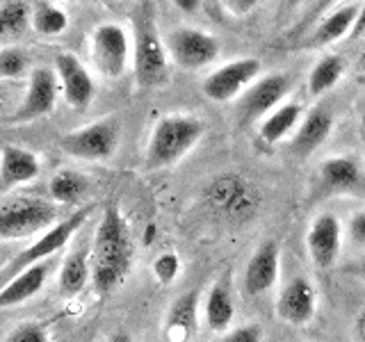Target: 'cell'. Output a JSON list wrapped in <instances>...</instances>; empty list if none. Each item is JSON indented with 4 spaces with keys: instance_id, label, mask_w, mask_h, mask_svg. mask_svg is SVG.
I'll return each instance as SVG.
<instances>
[{
    "instance_id": "cell-26",
    "label": "cell",
    "mask_w": 365,
    "mask_h": 342,
    "mask_svg": "<svg viewBox=\"0 0 365 342\" xmlns=\"http://www.w3.org/2000/svg\"><path fill=\"white\" fill-rule=\"evenodd\" d=\"M356 14H359L356 5H345V7L334 9L322 23H319L317 30L313 32L311 46H313V48H319V46H329V43L342 39L347 32H351L354 21H356Z\"/></svg>"
},
{
    "instance_id": "cell-5",
    "label": "cell",
    "mask_w": 365,
    "mask_h": 342,
    "mask_svg": "<svg viewBox=\"0 0 365 342\" xmlns=\"http://www.w3.org/2000/svg\"><path fill=\"white\" fill-rule=\"evenodd\" d=\"M210 208L226 219H247L258 208V194L254 185L240 174L215 176L203 192Z\"/></svg>"
},
{
    "instance_id": "cell-44",
    "label": "cell",
    "mask_w": 365,
    "mask_h": 342,
    "mask_svg": "<svg viewBox=\"0 0 365 342\" xmlns=\"http://www.w3.org/2000/svg\"><path fill=\"white\" fill-rule=\"evenodd\" d=\"M3 3H7V0H0V5H3Z\"/></svg>"
},
{
    "instance_id": "cell-23",
    "label": "cell",
    "mask_w": 365,
    "mask_h": 342,
    "mask_svg": "<svg viewBox=\"0 0 365 342\" xmlns=\"http://www.w3.org/2000/svg\"><path fill=\"white\" fill-rule=\"evenodd\" d=\"M91 279V251L80 247L73 249L62 262L60 269V290L66 296H76L85 290L87 281Z\"/></svg>"
},
{
    "instance_id": "cell-34",
    "label": "cell",
    "mask_w": 365,
    "mask_h": 342,
    "mask_svg": "<svg viewBox=\"0 0 365 342\" xmlns=\"http://www.w3.org/2000/svg\"><path fill=\"white\" fill-rule=\"evenodd\" d=\"M347 235L354 247L365 249V210L351 214L349 226H347Z\"/></svg>"
},
{
    "instance_id": "cell-16",
    "label": "cell",
    "mask_w": 365,
    "mask_h": 342,
    "mask_svg": "<svg viewBox=\"0 0 365 342\" xmlns=\"http://www.w3.org/2000/svg\"><path fill=\"white\" fill-rule=\"evenodd\" d=\"M281 269V249L274 239H265L249 258L245 269V292L249 296H260L269 292L279 281Z\"/></svg>"
},
{
    "instance_id": "cell-10",
    "label": "cell",
    "mask_w": 365,
    "mask_h": 342,
    "mask_svg": "<svg viewBox=\"0 0 365 342\" xmlns=\"http://www.w3.org/2000/svg\"><path fill=\"white\" fill-rule=\"evenodd\" d=\"M260 60L256 57H240V60L228 62L203 80V94L215 103H228L233 98H240L245 89L256 83L260 76Z\"/></svg>"
},
{
    "instance_id": "cell-1",
    "label": "cell",
    "mask_w": 365,
    "mask_h": 342,
    "mask_svg": "<svg viewBox=\"0 0 365 342\" xmlns=\"http://www.w3.org/2000/svg\"><path fill=\"white\" fill-rule=\"evenodd\" d=\"M135 260L133 237L128 222L121 214L119 205H108L101 214V222L91 247V281L101 294H110L128 279Z\"/></svg>"
},
{
    "instance_id": "cell-9",
    "label": "cell",
    "mask_w": 365,
    "mask_h": 342,
    "mask_svg": "<svg viewBox=\"0 0 365 342\" xmlns=\"http://www.w3.org/2000/svg\"><path fill=\"white\" fill-rule=\"evenodd\" d=\"M91 62L98 68V73L106 78H119L125 73L130 62V39L117 23H101L91 32L89 43Z\"/></svg>"
},
{
    "instance_id": "cell-3",
    "label": "cell",
    "mask_w": 365,
    "mask_h": 342,
    "mask_svg": "<svg viewBox=\"0 0 365 342\" xmlns=\"http://www.w3.org/2000/svg\"><path fill=\"white\" fill-rule=\"evenodd\" d=\"M57 224V203L21 194L0 203V239H23Z\"/></svg>"
},
{
    "instance_id": "cell-37",
    "label": "cell",
    "mask_w": 365,
    "mask_h": 342,
    "mask_svg": "<svg viewBox=\"0 0 365 342\" xmlns=\"http://www.w3.org/2000/svg\"><path fill=\"white\" fill-rule=\"evenodd\" d=\"M354 338L356 342H365V308L354 319Z\"/></svg>"
},
{
    "instance_id": "cell-11",
    "label": "cell",
    "mask_w": 365,
    "mask_h": 342,
    "mask_svg": "<svg viewBox=\"0 0 365 342\" xmlns=\"http://www.w3.org/2000/svg\"><path fill=\"white\" fill-rule=\"evenodd\" d=\"M167 53L176 66L197 71L215 62L220 55V41L199 28H178L167 37Z\"/></svg>"
},
{
    "instance_id": "cell-27",
    "label": "cell",
    "mask_w": 365,
    "mask_h": 342,
    "mask_svg": "<svg viewBox=\"0 0 365 342\" xmlns=\"http://www.w3.org/2000/svg\"><path fill=\"white\" fill-rule=\"evenodd\" d=\"M345 73V62L338 55H327L322 57L308 73V91L311 96H322L329 89L338 85V80Z\"/></svg>"
},
{
    "instance_id": "cell-19",
    "label": "cell",
    "mask_w": 365,
    "mask_h": 342,
    "mask_svg": "<svg viewBox=\"0 0 365 342\" xmlns=\"http://www.w3.org/2000/svg\"><path fill=\"white\" fill-rule=\"evenodd\" d=\"M363 182V171L359 162L349 155L327 157L319 165V185L329 194H345L354 192Z\"/></svg>"
},
{
    "instance_id": "cell-31",
    "label": "cell",
    "mask_w": 365,
    "mask_h": 342,
    "mask_svg": "<svg viewBox=\"0 0 365 342\" xmlns=\"http://www.w3.org/2000/svg\"><path fill=\"white\" fill-rule=\"evenodd\" d=\"M5 342H51L48 328L41 322H21L9 331Z\"/></svg>"
},
{
    "instance_id": "cell-36",
    "label": "cell",
    "mask_w": 365,
    "mask_h": 342,
    "mask_svg": "<svg viewBox=\"0 0 365 342\" xmlns=\"http://www.w3.org/2000/svg\"><path fill=\"white\" fill-rule=\"evenodd\" d=\"M342 271L349 274V276H356V279L365 281V256H361V258H356V260L347 262V265L342 267Z\"/></svg>"
},
{
    "instance_id": "cell-21",
    "label": "cell",
    "mask_w": 365,
    "mask_h": 342,
    "mask_svg": "<svg viewBox=\"0 0 365 342\" xmlns=\"http://www.w3.org/2000/svg\"><path fill=\"white\" fill-rule=\"evenodd\" d=\"M39 160L28 148L5 146L3 153H0V176H3V182L7 187L30 182L32 178L39 176Z\"/></svg>"
},
{
    "instance_id": "cell-2",
    "label": "cell",
    "mask_w": 365,
    "mask_h": 342,
    "mask_svg": "<svg viewBox=\"0 0 365 342\" xmlns=\"http://www.w3.org/2000/svg\"><path fill=\"white\" fill-rule=\"evenodd\" d=\"M205 133V123L190 114H169L163 117L148 137L146 146V167L148 169H167L180 162L194 146L201 142Z\"/></svg>"
},
{
    "instance_id": "cell-43",
    "label": "cell",
    "mask_w": 365,
    "mask_h": 342,
    "mask_svg": "<svg viewBox=\"0 0 365 342\" xmlns=\"http://www.w3.org/2000/svg\"><path fill=\"white\" fill-rule=\"evenodd\" d=\"M299 3H302V0H288V5H290V7H294V5H299Z\"/></svg>"
},
{
    "instance_id": "cell-18",
    "label": "cell",
    "mask_w": 365,
    "mask_h": 342,
    "mask_svg": "<svg viewBox=\"0 0 365 342\" xmlns=\"http://www.w3.org/2000/svg\"><path fill=\"white\" fill-rule=\"evenodd\" d=\"M199 328V292L180 294L165 317V342H192Z\"/></svg>"
},
{
    "instance_id": "cell-14",
    "label": "cell",
    "mask_w": 365,
    "mask_h": 342,
    "mask_svg": "<svg viewBox=\"0 0 365 342\" xmlns=\"http://www.w3.org/2000/svg\"><path fill=\"white\" fill-rule=\"evenodd\" d=\"M317 294L313 283L304 276H294L283 285L277 299V315L290 326H306L315 317Z\"/></svg>"
},
{
    "instance_id": "cell-39",
    "label": "cell",
    "mask_w": 365,
    "mask_h": 342,
    "mask_svg": "<svg viewBox=\"0 0 365 342\" xmlns=\"http://www.w3.org/2000/svg\"><path fill=\"white\" fill-rule=\"evenodd\" d=\"M351 34H354V37H361V34H365V5L359 9L356 21H354V28H351Z\"/></svg>"
},
{
    "instance_id": "cell-42",
    "label": "cell",
    "mask_w": 365,
    "mask_h": 342,
    "mask_svg": "<svg viewBox=\"0 0 365 342\" xmlns=\"http://www.w3.org/2000/svg\"><path fill=\"white\" fill-rule=\"evenodd\" d=\"M356 66H359V71L365 76V48H363V53H361V57H359V64H356Z\"/></svg>"
},
{
    "instance_id": "cell-17",
    "label": "cell",
    "mask_w": 365,
    "mask_h": 342,
    "mask_svg": "<svg viewBox=\"0 0 365 342\" xmlns=\"http://www.w3.org/2000/svg\"><path fill=\"white\" fill-rule=\"evenodd\" d=\"M331 128H334V114H331V110L327 105H315L313 110L304 114L299 125L294 128L290 151L302 160L313 155L329 140Z\"/></svg>"
},
{
    "instance_id": "cell-38",
    "label": "cell",
    "mask_w": 365,
    "mask_h": 342,
    "mask_svg": "<svg viewBox=\"0 0 365 342\" xmlns=\"http://www.w3.org/2000/svg\"><path fill=\"white\" fill-rule=\"evenodd\" d=\"M174 5L182 11V14H197L201 7V0H174Z\"/></svg>"
},
{
    "instance_id": "cell-22",
    "label": "cell",
    "mask_w": 365,
    "mask_h": 342,
    "mask_svg": "<svg viewBox=\"0 0 365 342\" xmlns=\"http://www.w3.org/2000/svg\"><path fill=\"white\" fill-rule=\"evenodd\" d=\"M304 110L299 103H281L277 110H272L265 119L258 123V137L265 144H279L288 133L299 125Z\"/></svg>"
},
{
    "instance_id": "cell-35",
    "label": "cell",
    "mask_w": 365,
    "mask_h": 342,
    "mask_svg": "<svg viewBox=\"0 0 365 342\" xmlns=\"http://www.w3.org/2000/svg\"><path fill=\"white\" fill-rule=\"evenodd\" d=\"M222 5L231 11V14L235 16H245L247 11H251L256 5H258V0H222Z\"/></svg>"
},
{
    "instance_id": "cell-40",
    "label": "cell",
    "mask_w": 365,
    "mask_h": 342,
    "mask_svg": "<svg viewBox=\"0 0 365 342\" xmlns=\"http://www.w3.org/2000/svg\"><path fill=\"white\" fill-rule=\"evenodd\" d=\"M108 342H135L125 331H119V333H114V336H110V340Z\"/></svg>"
},
{
    "instance_id": "cell-24",
    "label": "cell",
    "mask_w": 365,
    "mask_h": 342,
    "mask_svg": "<svg viewBox=\"0 0 365 342\" xmlns=\"http://www.w3.org/2000/svg\"><path fill=\"white\" fill-rule=\"evenodd\" d=\"M203 317H205L208 328L215 331V333H224V331L233 324L235 304H233V296L224 283H215L210 288L208 296H205V304H203Z\"/></svg>"
},
{
    "instance_id": "cell-4",
    "label": "cell",
    "mask_w": 365,
    "mask_h": 342,
    "mask_svg": "<svg viewBox=\"0 0 365 342\" xmlns=\"http://www.w3.org/2000/svg\"><path fill=\"white\" fill-rule=\"evenodd\" d=\"M135 78L137 85L144 89H153L167 83L169 78V53L163 39L158 37L153 19L144 11L137 21L135 34Z\"/></svg>"
},
{
    "instance_id": "cell-20",
    "label": "cell",
    "mask_w": 365,
    "mask_h": 342,
    "mask_svg": "<svg viewBox=\"0 0 365 342\" xmlns=\"http://www.w3.org/2000/svg\"><path fill=\"white\" fill-rule=\"evenodd\" d=\"M46 279H48V262L46 260L14 274V276L0 288V311H3V308H14L23 301L32 299V296L43 288Z\"/></svg>"
},
{
    "instance_id": "cell-30",
    "label": "cell",
    "mask_w": 365,
    "mask_h": 342,
    "mask_svg": "<svg viewBox=\"0 0 365 342\" xmlns=\"http://www.w3.org/2000/svg\"><path fill=\"white\" fill-rule=\"evenodd\" d=\"M28 66H30V57L21 48H14V46L0 48V78L5 80L21 78L28 71Z\"/></svg>"
},
{
    "instance_id": "cell-8",
    "label": "cell",
    "mask_w": 365,
    "mask_h": 342,
    "mask_svg": "<svg viewBox=\"0 0 365 342\" xmlns=\"http://www.w3.org/2000/svg\"><path fill=\"white\" fill-rule=\"evenodd\" d=\"M290 94V78L283 73H272L251 83L245 94L237 98L235 117L240 125L260 123L272 110H277L283 98Z\"/></svg>"
},
{
    "instance_id": "cell-45",
    "label": "cell",
    "mask_w": 365,
    "mask_h": 342,
    "mask_svg": "<svg viewBox=\"0 0 365 342\" xmlns=\"http://www.w3.org/2000/svg\"><path fill=\"white\" fill-rule=\"evenodd\" d=\"M0 94H3V87H0Z\"/></svg>"
},
{
    "instance_id": "cell-41",
    "label": "cell",
    "mask_w": 365,
    "mask_h": 342,
    "mask_svg": "<svg viewBox=\"0 0 365 342\" xmlns=\"http://www.w3.org/2000/svg\"><path fill=\"white\" fill-rule=\"evenodd\" d=\"M336 3V0H317V5H315V14H319V11H322V9H327L329 5H334Z\"/></svg>"
},
{
    "instance_id": "cell-28",
    "label": "cell",
    "mask_w": 365,
    "mask_h": 342,
    "mask_svg": "<svg viewBox=\"0 0 365 342\" xmlns=\"http://www.w3.org/2000/svg\"><path fill=\"white\" fill-rule=\"evenodd\" d=\"M28 16V7L21 0H7L0 5V43L26 30Z\"/></svg>"
},
{
    "instance_id": "cell-32",
    "label": "cell",
    "mask_w": 365,
    "mask_h": 342,
    "mask_svg": "<svg viewBox=\"0 0 365 342\" xmlns=\"http://www.w3.org/2000/svg\"><path fill=\"white\" fill-rule=\"evenodd\" d=\"M178 271H180V258L174 254V251L160 254L155 258V262H153V274H155L158 283H163V285L174 283L176 276H178Z\"/></svg>"
},
{
    "instance_id": "cell-6",
    "label": "cell",
    "mask_w": 365,
    "mask_h": 342,
    "mask_svg": "<svg viewBox=\"0 0 365 342\" xmlns=\"http://www.w3.org/2000/svg\"><path fill=\"white\" fill-rule=\"evenodd\" d=\"M91 212H94V205H83V208H80L76 214H68L66 219L57 222L55 226L48 228V231H43V235L39 239H34V242L26 251H23V254H19L5 267L7 276L11 279L14 274L28 269L32 265H37V262L48 260L53 254H57L60 249H64L68 239H71L80 231V228L85 226V222L91 217Z\"/></svg>"
},
{
    "instance_id": "cell-25",
    "label": "cell",
    "mask_w": 365,
    "mask_h": 342,
    "mask_svg": "<svg viewBox=\"0 0 365 342\" xmlns=\"http://www.w3.org/2000/svg\"><path fill=\"white\" fill-rule=\"evenodd\" d=\"M89 192V180L85 174L73 169H62L48 180V199L60 205H76Z\"/></svg>"
},
{
    "instance_id": "cell-29",
    "label": "cell",
    "mask_w": 365,
    "mask_h": 342,
    "mask_svg": "<svg viewBox=\"0 0 365 342\" xmlns=\"http://www.w3.org/2000/svg\"><path fill=\"white\" fill-rule=\"evenodd\" d=\"M32 26H34V30H37L39 34H46V37H55V34H60V32L66 30L68 19H66V14L60 7L43 3L32 14Z\"/></svg>"
},
{
    "instance_id": "cell-15",
    "label": "cell",
    "mask_w": 365,
    "mask_h": 342,
    "mask_svg": "<svg viewBox=\"0 0 365 342\" xmlns=\"http://www.w3.org/2000/svg\"><path fill=\"white\" fill-rule=\"evenodd\" d=\"M55 73L68 105L76 110H87V105L96 94V85L85 64L71 53H60L55 57Z\"/></svg>"
},
{
    "instance_id": "cell-13",
    "label": "cell",
    "mask_w": 365,
    "mask_h": 342,
    "mask_svg": "<svg viewBox=\"0 0 365 342\" xmlns=\"http://www.w3.org/2000/svg\"><path fill=\"white\" fill-rule=\"evenodd\" d=\"M306 249L315 267L329 269L336 265L342 249V224L336 214L322 212L315 217L306 233Z\"/></svg>"
},
{
    "instance_id": "cell-33",
    "label": "cell",
    "mask_w": 365,
    "mask_h": 342,
    "mask_svg": "<svg viewBox=\"0 0 365 342\" xmlns=\"http://www.w3.org/2000/svg\"><path fill=\"white\" fill-rule=\"evenodd\" d=\"M217 342H262V328L258 324H245L228 331Z\"/></svg>"
},
{
    "instance_id": "cell-12",
    "label": "cell",
    "mask_w": 365,
    "mask_h": 342,
    "mask_svg": "<svg viewBox=\"0 0 365 342\" xmlns=\"http://www.w3.org/2000/svg\"><path fill=\"white\" fill-rule=\"evenodd\" d=\"M57 94H60V80H57L55 68H32L26 98H23L19 110L11 114V121L28 123L51 114L57 103Z\"/></svg>"
},
{
    "instance_id": "cell-7",
    "label": "cell",
    "mask_w": 365,
    "mask_h": 342,
    "mask_svg": "<svg viewBox=\"0 0 365 342\" xmlns=\"http://www.w3.org/2000/svg\"><path fill=\"white\" fill-rule=\"evenodd\" d=\"M119 119L106 117L60 137V148L78 160H108L119 146Z\"/></svg>"
}]
</instances>
